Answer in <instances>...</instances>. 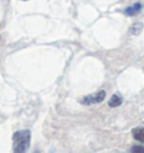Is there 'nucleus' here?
<instances>
[{
	"instance_id": "nucleus-4",
	"label": "nucleus",
	"mask_w": 144,
	"mask_h": 153,
	"mask_svg": "<svg viewBox=\"0 0 144 153\" xmlns=\"http://www.w3.org/2000/svg\"><path fill=\"white\" fill-rule=\"evenodd\" d=\"M123 104V98L120 94H114V95L111 97V99L108 101V105L111 108H115V107H118Z\"/></svg>"
},
{
	"instance_id": "nucleus-5",
	"label": "nucleus",
	"mask_w": 144,
	"mask_h": 153,
	"mask_svg": "<svg viewBox=\"0 0 144 153\" xmlns=\"http://www.w3.org/2000/svg\"><path fill=\"white\" fill-rule=\"evenodd\" d=\"M132 135L136 141H139L141 143H144V127H136L133 128Z\"/></svg>"
},
{
	"instance_id": "nucleus-2",
	"label": "nucleus",
	"mask_w": 144,
	"mask_h": 153,
	"mask_svg": "<svg viewBox=\"0 0 144 153\" xmlns=\"http://www.w3.org/2000/svg\"><path fill=\"white\" fill-rule=\"evenodd\" d=\"M105 98H106V91L100 90L95 92V94H90V95H87L85 97H82L81 99H80V104L86 106L96 105V104H100L101 101H104Z\"/></svg>"
},
{
	"instance_id": "nucleus-6",
	"label": "nucleus",
	"mask_w": 144,
	"mask_h": 153,
	"mask_svg": "<svg viewBox=\"0 0 144 153\" xmlns=\"http://www.w3.org/2000/svg\"><path fill=\"white\" fill-rule=\"evenodd\" d=\"M142 30H143V24L142 23H134L131 26L130 33L132 35H139V34H141Z\"/></svg>"
},
{
	"instance_id": "nucleus-3",
	"label": "nucleus",
	"mask_w": 144,
	"mask_h": 153,
	"mask_svg": "<svg viewBox=\"0 0 144 153\" xmlns=\"http://www.w3.org/2000/svg\"><path fill=\"white\" fill-rule=\"evenodd\" d=\"M141 10H142V4L141 2H136V4H133L130 7H127L124 10V14L126 16H135V15L139 14Z\"/></svg>"
},
{
	"instance_id": "nucleus-7",
	"label": "nucleus",
	"mask_w": 144,
	"mask_h": 153,
	"mask_svg": "<svg viewBox=\"0 0 144 153\" xmlns=\"http://www.w3.org/2000/svg\"><path fill=\"white\" fill-rule=\"evenodd\" d=\"M132 152L135 153H144V148L143 146H140V145H135L132 148Z\"/></svg>"
},
{
	"instance_id": "nucleus-1",
	"label": "nucleus",
	"mask_w": 144,
	"mask_h": 153,
	"mask_svg": "<svg viewBox=\"0 0 144 153\" xmlns=\"http://www.w3.org/2000/svg\"><path fill=\"white\" fill-rule=\"evenodd\" d=\"M32 133L29 129H19L13 134V151L15 153H24L30 146Z\"/></svg>"
},
{
	"instance_id": "nucleus-8",
	"label": "nucleus",
	"mask_w": 144,
	"mask_h": 153,
	"mask_svg": "<svg viewBox=\"0 0 144 153\" xmlns=\"http://www.w3.org/2000/svg\"><path fill=\"white\" fill-rule=\"evenodd\" d=\"M22 1H28V0H22Z\"/></svg>"
}]
</instances>
